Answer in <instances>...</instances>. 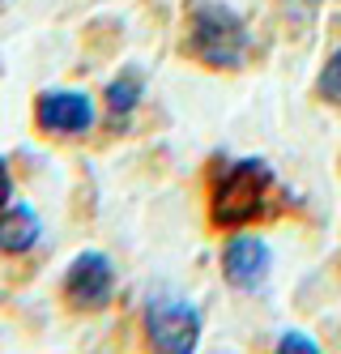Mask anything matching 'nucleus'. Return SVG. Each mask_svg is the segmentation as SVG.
<instances>
[{
  "instance_id": "obj_1",
  "label": "nucleus",
  "mask_w": 341,
  "mask_h": 354,
  "mask_svg": "<svg viewBox=\"0 0 341 354\" xmlns=\"http://www.w3.org/2000/svg\"><path fill=\"white\" fill-rule=\"evenodd\" d=\"M248 47H252L248 21L226 0H192L188 26H183V52L196 64L234 73V68H243Z\"/></svg>"
},
{
  "instance_id": "obj_2",
  "label": "nucleus",
  "mask_w": 341,
  "mask_h": 354,
  "mask_svg": "<svg viewBox=\"0 0 341 354\" xmlns=\"http://www.w3.org/2000/svg\"><path fill=\"white\" fill-rule=\"evenodd\" d=\"M273 167L265 158H234L209 184V222L234 231L243 222L265 218L273 205Z\"/></svg>"
},
{
  "instance_id": "obj_3",
  "label": "nucleus",
  "mask_w": 341,
  "mask_h": 354,
  "mask_svg": "<svg viewBox=\"0 0 341 354\" xmlns=\"http://www.w3.org/2000/svg\"><path fill=\"white\" fill-rule=\"evenodd\" d=\"M201 312L192 308L188 299L175 295H154L145 303V337L154 350L163 354H192L201 342Z\"/></svg>"
},
{
  "instance_id": "obj_4",
  "label": "nucleus",
  "mask_w": 341,
  "mask_h": 354,
  "mask_svg": "<svg viewBox=\"0 0 341 354\" xmlns=\"http://www.w3.org/2000/svg\"><path fill=\"white\" fill-rule=\"evenodd\" d=\"M111 295H116V265L94 248L77 252L64 273V299L82 312H98L111 303Z\"/></svg>"
},
{
  "instance_id": "obj_5",
  "label": "nucleus",
  "mask_w": 341,
  "mask_h": 354,
  "mask_svg": "<svg viewBox=\"0 0 341 354\" xmlns=\"http://www.w3.org/2000/svg\"><path fill=\"white\" fill-rule=\"evenodd\" d=\"M35 124L43 133L77 137L94 129V98L86 90H47L35 103Z\"/></svg>"
},
{
  "instance_id": "obj_6",
  "label": "nucleus",
  "mask_w": 341,
  "mask_h": 354,
  "mask_svg": "<svg viewBox=\"0 0 341 354\" xmlns=\"http://www.w3.org/2000/svg\"><path fill=\"white\" fill-rule=\"evenodd\" d=\"M269 265H273V252L256 235H234L222 252V273L234 290H260V282L269 277Z\"/></svg>"
},
{
  "instance_id": "obj_7",
  "label": "nucleus",
  "mask_w": 341,
  "mask_h": 354,
  "mask_svg": "<svg viewBox=\"0 0 341 354\" xmlns=\"http://www.w3.org/2000/svg\"><path fill=\"white\" fill-rule=\"evenodd\" d=\"M43 235V222L30 205H5L0 209V252H30Z\"/></svg>"
},
{
  "instance_id": "obj_8",
  "label": "nucleus",
  "mask_w": 341,
  "mask_h": 354,
  "mask_svg": "<svg viewBox=\"0 0 341 354\" xmlns=\"http://www.w3.org/2000/svg\"><path fill=\"white\" fill-rule=\"evenodd\" d=\"M137 103H141V73L137 68H124L120 77L107 86V107H111L116 120H128V115L137 111Z\"/></svg>"
},
{
  "instance_id": "obj_9",
  "label": "nucleus",
  "mask_w": 341,
  "mask_h": 354,
  "mask_svg": "<svg viewBox=\"0 0 341 354\" xmlns=\"http://www.w3.org/2000/svg\"><path fill=\"white\" fill-rule=\"evenodd\" d=\"M316 94L324 98V103H333V107H341V47L324 60V68H320V82H316Z\"/></svg>"
},
{
  "instance_id": "obj_10",
  "label": "nucleus",
  "mask_w": 341,
  "mask_h": 354,
  "mask_svg": "<svg viewBox=\"0 0 341 354\" xmlns=\"http://www.w3.org/2000/svg\"><path fill=\"white\" fill-rule=\"evenodd\" d=\"M277 350L282 354H316V337H307V333H282L277 337Z\"/></svg>"
},
{
  "instance_id": "obj_11",
  "label": "nucleus",
  "mask_w": 341,
  "mask_h": 354,
  "mask_svg": "<svg viewBox=\"0 0 341 354\" xmlns=\"http://www.w3.org/2000/svg\"><path fill=\"white\" fill-rule=\"evenodd\" d=\"M9 196H13V175H9V162L0 158V209L9 205Z\"/></svg>"
},
{
  "instance_id": "obj_12",
  "label": "nucleus",
  "mask_w": 341,
  "mask_h": 354,
  "mask_svg": "<svg viewBox=\"0 0 341 354\" xmlns=\"http://www.w3.org/2000/svg\"><path fill=\"white\" fill-rule=\"evenodd\" d=\"M303 5H307V0H303Z\"/></svg>"
}]
</instances>
